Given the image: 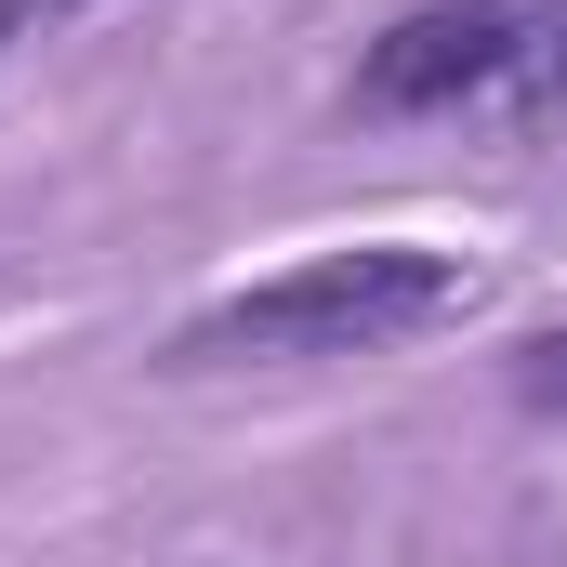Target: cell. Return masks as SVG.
I'll use <instances>...</instances> for the list:
<instances>
[{"label": "cell", "mask_w": 567, "mask_h": 567, "mask_svg": "<svg viewBox=\"0 0 567 567\" xmlns=\"http://www.w3.org/2000/svg\"><path fill=\"white\" fill-rule=\"evenodd\" d=\"M66 13H93V0H0V53H13L27 27H66Z\"/></svg>", "instance_id": "277c9868"}, {"label": "cell", "mask_w": 567, "mask_h": 567, "mask_svg": "<svg viewBox=\"0 0 567 567\" xmlns=\"http://www.w3.org/2000/svg\"><path fill=\"white\" fill-rule=\"evenodd\" d=\"M555 13L567 0H435V13H410V27L370 40L357 106H462L488 80H528V53L555 40Z\"/></svg>", "instance_id": "7a4b0ae2"}, {"label": "cell", "mask_w": 567, "mask_h": 567, "mask_svg": "<svg viewBox=\"0 0 567 567\" xmlns=\"http://www.w3.org/2000/svg\"><path fill=\"white\" fill-rule=\"evenodd\" d=\"M528 93H542V106H567V13H555V40L528 53Z\"/></svg>", "instance_id": "5b68a950"}, {"label": "cell", "mask_w": 567, "mask_h": 567, "mask_svg": "<svg viewBox=\"0 0 567 567\" xmlns=\"http://www.w3.org/2000/svg\"><path fill=\"white\" fill-rule=\"evenodd\" d=\"M515 383H528V410H567V330H555V343H528Z\"/></svg>", "instance_id": "3957f363"}, {"label": "cell", "mask_w": 567, "mask_h": 567, "mask_svg": "<svg viewBox=\"0 0 567 567\" xmlns=\"http://www.w3.org/2000/svg\"><path fill=\"white\" fill-rule=\"evenodd\" d=\"M449 317H475V265L423 251V238H357V251H303L278 278H251L238 303L185 317V370H290V357H383L423 343Z\"/></svg>", "instance_id": "6da1fadb"}]
</instances>
